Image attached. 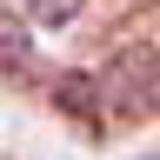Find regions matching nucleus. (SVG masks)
I'll return each instance as SVG.
<instances>
[{"label":"nucleus","instance_id":"nucleus-1","mask_svg":"<svg viewBox=\"0 0 160 160\" xmlns=\"http://www.w3.org/2000/svg\"><path fill=\"white\" fill-rule=\"evenodd\" d=\"M153 67H160V47L147 40H133V47H120L107 67H100V113H120V120H140L153 113Z\"/></svg>","mask_w":160,"mask_h":160},{"label":"nucleus","instance_id":"nucleus-2","mask_svg":"<svg viewBox=\"0 0 160 160\" xmlns=\"http://www.w3.org/2000/svg\"><path fill=\"white\" fill-rule=\"evenodd\" d=\"M53 107L60 113H80V120H100V80L93 73H60L53 80Z\"/></svg>","mask_w":160,"mask_h":160},{"label":"nucleus","instance_id":"nucleus-3","mask_svg":"<svg viewBox=\"0 0 160 160\" xmlns=\"http://www.w3.org/2000/svg\"><path fill=\"white\" fill-rule=\"evenodd\" d=\"M27 60H33V33H27V20H20L13 7H0V73L27 67Z\"/></svg>","mask_w":160,"mask_h":160},{"label":"nucleus","instance_id":"nucleus-4","mask_svg":"<svg viewBox=\"0 0 160 160\" xmlns=\"http://www.w3.org/2000/svg\"><path fill=\"white\" fill-rule=\"evenodd\" d=\"M80 7H87V0H33V20H40V27H67Z\"/></svg>","mask_w":160,"mask_h":160},{"label":"nucleus","instance_id":"nucleus-5","mask_svg":"<svg viewBox=\"0 0 160 160\" xmlns=\"http://www.w3.org/2000/svg\"><path fill=\"white\" fill-rule=\"evenodd\" d=\"M153 113H160V67H153Z\"/></svg>","mask_w":160,"mask_h":160}]
</instances>
